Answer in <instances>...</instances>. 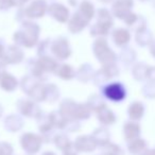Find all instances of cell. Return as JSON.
Wrapping results in <instances>:
<instances>
[{
  "mask_svg": "<svg viewBox=\"0 0 155 155\" xmlns=\"http://www.w3.org/2000/svg\"><path fill=\"white\" fill-rule=\"evenodd\" d=\"M56 74L58 77L62 78L64 80H71L73 77L75 75V71L73 70V68L70 66V65L64 64L62 66H58V69H56Z\"/></svg>",
  "mask_w": 155,
  "mask_h": 155,
  "instance_id": "obj_16",
  "label": "cell"
},
{
  "mask_svg": "<svg viewBox=\"0 0 155 155\" xmlns=\"http://www.w3.org/2000/svg\"><path fill=\"white\" fill-rule=\"evenodd\" d=\"M103 94L107 99L114 102H119L124 99L125 89L120 83H112L103 88Z\"/></svg>",
  "mask_w": 155,
  "mask_h": 155,
  "instance_id": "obj_7",
  "label": "cell"
},
{
  "mask_svg": "<svg viewBox=\"0 0 155 155\" xmlns=\"http://www.w3.org/2000/svg\"><path fill=\"white\" fill-rule=\"evenodd\" d=\"M113 38L117 46H124L130 41V33L124 29H118L113 34Z\"/></svg>",
  "mask_w": 155,
  "mask_h": 155,
  "instance_id": "obj_15",
  "label": "cell"
},
{
  "mask_svg": "<svg viewBox=\"0 0 155 155\" xmlns=\"http://www.w3.org/2000/svg\"><path fill=\"white\" fill-rule=\"evenodd\" d=\"M58 63H56L55 60H53L52 58H49V56H41L35 63L34 69L32 70V72L34 74V77L39 78L44 72L55 71L58 69Z\"/></svg>",
  "mask_w": 155,
  "mask_h": 155,
  "instance_id": "obj_4",
  "label": "cell"
},
{
  "mask_svg": "<svg viewBox=\"0 0 155 155\" xmlns=\"http://www.w3.org/2000/svg\"><path fill=\"white\" fill-rule=\"evenodd\" d=\"M24 58V52L16 46H10L5 52L3 60L8 64H17L20 63Z\"/></svg>",
  "mask_w": 155,
  "mask_h": 155,
  "instance_id": "obj_11",
  "label": "cell"
},
{
  "mask_svg": "<svg viewBox=\"0 0 155 155\" xmlns=\"http://www.w3.org/2000/svg\"><path fill=\"white\" fill-rule=\"evenodd\" d=\"M5 48L3 46L0 44V60H3V56H5Z\"/></svg>",
  "mask_w": 155,
  "mask_h": 155,
  "instance_id": "obj_20",
  "label": "cell"
},
{
  "mask_svg": "<svg viewBox=\"0 0 155 155\" xmlns=\"http://www.w3.org/2000/svg\"><path fill=\"white\" fill-rule=\"evenodd\" d=\"M78 11L80 12L86 19H88L89 21L93 19L94 15H95V8H94V5L89 2V1H87V0H84V1L81 2Z\"/></svg>",
  "mask_w": 155,
  "mask_h": 155,
  "instance_id": "obj_14",
  "label": "cell"
},
{
  "mask_svg": "<svg viewBox=\"0 0 155 155\" xmlns=\"http://www.w3.org/2000/svg\"><path fill=\"white\" fill-rule=\"evenodd\" d=\"M51 51L58 60L68 58L71 54V48L69 46L68 39L64 38V37H60V38L55 39L51 46Z\"/></svg>",
  "mask_w": 155,
  "mask_h": 155,
  "instance_id": "obj_6",
  "label": "cell"
},
{
  "mask_svg": "<svg viewBox=\"0 0 155 155\" xmlns=\"http://www.w3.org/2000/svg\"><path fill=\"white\" fill-rule=\"evenodd\" d=\"M48 10L45 0H34L26 9V15L29 18H41L46 14Z\"/></svg>",
  "mask_w": 155,
  "mask_h": 155,
  "instance_id": "obj_8",
  "label": "cell"
},
{
  "mask_svg": "<svg viewBox=\"0 0 155 155\" xmlns=\"http://www.w3.org/2000/svg\"><path fill=\"white\" fill-rule=\"evenodd\" d=\"M50 16L60 22H66L69 18V10L61 3H53L48 8Z\"/></svg>",
  "mask_w": 155,
  "mask_h": 155,
  "instance_id": "obj_10",
  "label": "cell"
},
{
  "mask_svg": "<svg viewBox=\"0 0 155 155\" xmlns=\"http://www.w3.org/2000/svg\"><path fill=\"white\" fill-rule=\"evenodd\" d=\"M18 86V81L16 80V78H14L11 73H8L5 71L0 72V87L5 91H15Z\"/></svg>",
  "mask_w": 155,
  "mask_h": 155,
  "instance_id": "obj_12",
  "label": "cell"
},
{
  "mask_svg": "<svg viewBox=\"0 0 155 155\" xmlns=\"http://www.w3.org/2000/svg\"><path fill=\"white\" fill-rule=\"evenodd\" d=\"M61 112L66 115L72 113V115L78 117H87L89 115V107L84 104L74 103L72 100H64L61 104Z\"/></svg>",
  "mask_w": 155,
  "mask_h": 155,
  "instance_id": "obj_5",
  "label": "cell"
},
{
  "mask_svg": "<svg viewBox=\"0 0 155 155\" xmlns=\"http://www.w3.org/2000/svg\"><path fill=\"white\" fill-rule=\"evenodd\" d=\"M28 0H13V3H14V7H21L24 3H26Z\"/></svg>",
  "mask_w": 155,
  "mask_h": 155,
  "instance_id": "obj_19",
  "label": "cell"
},
{
  "mask_svg": "<svg viewBox=\"0 0 155 155\" xmlns=\"http://www.w3.org/2000/svg\"><path fill=\"white\" fill-rule=\"evenodd\" d=\"M18 107H19L20 112H22L26 115H30V112H32V110H38L36 104L34 102L30 101V100H20L18 102Z\"/></svg>",
  "mask_w": 155,
  "mask_h": 155,
  "instance_id": "obj_17",
  "label": "cell"
},
{
  "mask_svg": "<svg viewBox=\"0 0 155 155\" xmlns=\"http://www.w3.org/2000/svg\"><path fill=\"white\" fill-rule=\"evenodd\" d=\"M39 36V27L32 21L22 24L21 29L14 34V39L17 44L27 48H31L37 43Z\"/></svg>",
  "mask_w": 155,
  "mask_h": 155,
  "instance_id": "obj_1",
  "label": "cell"
},
{
  "mask_svg": "<svg viewBox=\"0 0 155 155\" xmlns=\"http://www.w3.org/2000/svg\"><path fill=\"white\" fill-rule=\"evenodd\" d=\"M89 24V20L86 19L80 12L78 11L73 14V16L70 18L68 22V29L70 32H72L73 34L79 33Z\"/></svg>",
  "mask_w": 155,
  "mask_h": 155,
  "instance_id": "obj_9",
  "label": "cell"
},
{
  "mask_svg": "<svg viewBox=\"0 0 155 155\" xmlns=\"http://www.w3.org/2000/svg\"><path fill=\"white\" fill-rule=\"evenodd\" d=\"M93 50L98 61L100 63H102L104 66L113 64L115 62V60H116V55L112 51V49L108 47L107 41L104 38H98L94 43Z\"/></svg>",
  "mask_w": 155,
  "mask_h": 155,
  "instance_id": "obj_2",
  "label": "cell"
},
{
  "mask_svg": "<svg viewBox=\"0 0 155 155\" xmlns=\"http://www.w3.org/2000/svg\"><path fill=\"white\" fill-rule=\"evenodd\" d=\"M12 7H14L13 0H0V10H9Z\"/></svg>",
  "mask_w": 155,
  "mask_h": 155,
  "instance_id": "obj_18",
  "label": "cell"
},
{
  "mask_svg": "<svg viewBox=\"0 0 155 155\" xmlns=\"http://www.w3.org/2000/svg\"><path fill=\"white\" fill-rule=\"evenodd\" d=\"M113 26V19L110 12L105 9L98 11V21L91 28V35H106Z\"/></svg>",
  "mask_w": 155,
  "mask_h": 155,
  "instance_id": "obj_3",
  "label": "cell"
},
{
  "mask_svg": "<svg viewBox=\"0 0 155 155\" xmlns=\"http://www.w3.org/2000/svg\"><path fill=\"white\" fill-rule=\"evenodd\" d=\"M100 1H103V2H110V0H100Z\"/></svg>",
  "mask_w": 155,
  "mask_h": 155,
  "instance_id": "obj_21",
  "label": "cell"
},
{
  "mask_svg": "<svg viewBox=\"0 0 155 155\" xmlns=\"http://www.w3.org/2000/svg\"><path fill=\"white\" fill-rule=\"evenodd\" d=\"M132 5H133L132 0H117L113 7L114 14L119 18L125 17L129 15L127 11H129L130 7H132Z\"/></svg>",
  "mask_w": 155,
  "mask_h": 155,
  "instance_id": "obj_13",
  "label": "cell"
}]
</instances>
